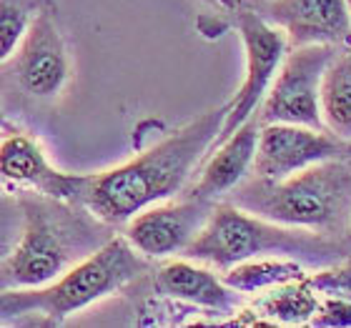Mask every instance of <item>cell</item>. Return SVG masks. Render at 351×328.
Segmentation results:
<instances>
[{"label": "cell", "mask_w": 351, "mask_h": 328, "mask_svg": "<svg viewBox=\"0 0 351 328\" xmlns=\"http://www.w3.org/2000/svg\"><path fill=\"white\" fill-rule=\"evenodd\" d=\"M156 288L169 299L196 303L228 314L236 306V296L231 293L223 278H216L211 268L193 266L191 261H171L156 273Z\"/></svg>", "instance_id": "13"}, {"label": "cell", "mask_w": 351, "mask_h": 328, "mask_svg": "<svg viewBox=\"0 0 351 328\" xmlns=\"http://www.w3.org/2000/svg\"><path fill=\"white\" fill-rule=\"evenodd\" d=\"M213 205L206 198L189 196L186 201L148 205L128 218L125 238L146 258H166L183 253L211 216Z\"/></svg>", "instance_id": "8"}, {"label": "cell", "mask_w": 351, "mask_h": 328, "mask_svg": "<svg viewBox=\"0 0 351 328\" xmlns=\"http://www.w3.org/2000/svg\"><path fill=\"white\" fill-rule=\"evenodd\" d=\"M256 311L278 323H308L319 311V301L306 278H299L258 299Z\"/></svg>", "instance_id": "17"}, {"label": "cell", "mask_w": 351, "mask_h": 328, "mask_svg": "<svg viewBox=\"0 0 351 328\" xmlns=\"http://www.w3.org/2000/svg\"><path fill=\"white\" fill-rule=\"evenodd\" d=\"M18 78L33 95H56L68 78V60L63 40L48 15L33 21L18 53Z\"/></svg>", "instance_id": "10"}, {"label": "cell", "mask_w": 351, "mask_h": 328, "mask_svg": "<svg viewBox=\"0 0 351 328\" xmlns=\"http://www.w3.org/2000/svg\"><path fill=\"white\" fill-rule=\"evenodd\" d=\"M30 28V0H0V63H5Z\"/></svg>", "instance_id": "18"}, {"label": "cell", "mask_w": 351, "mask_h": 328, "mask_svg": "<svg viewBox=\"0 0 351 328\" xmlns=\"http://www.w3.org/2000/svg\"><path fill=\"white\" fill-rule=\"evenodd\" d=\"M226 110L228 105L206 113L183 131L113 171L73 178L71 198L81 201L106 223H128L138 211L176 196L183 188L191 171L198 166L206 151L213 148Z\"/></svg>", "instance_id": "1"}, {"label": "cell", "mask_w": 351, "mask_h": 328, "mask_svg": "<svg viewBox=\"0 0 351 328\" xmlns=\"http://www.w3.org/2000/svg\"><path fill=\"white\" fill-rule=\"evenodd\" d=\"M319 251H324L319 234L308 236L304 228L278 226L234 203H221L213 205L204 228L183 248V255L189 261L228 270L263 255H308Z\"/></svg>", "instance_id": "4"}, {"label": "cell", "mask_w": 351, "mask_h": 328, "mask_svg": "<svg viewBox=\"0 0 351 328\" xmlns=\"http://www.w3.org/2000/svg\"><path fill=\"white\" fill-rule=\"evenodd\" d=\"M223 3H226V5H236V0H223Z\"/></svg>", "instance_id": "21"}, {"label": "cell", "mask_w": 351, "mask_h": 328, "mask_svg": "<svg viewBox=\"0 0 351 328\" xmlns=\"http://www.w3.org/2000/svg\"><path fill=\"white\" fill-rule=\"evenodd\" d=\"M322 118L326 131L351 143V51L337 53L324 73Z\"/></svg>", "instance_id": "15"}, {"label": "cell", "mask_w": 351, "mask_h": 328, "mask_svg": "<svg viewBox=\"0 0 351 328\" xmlns=\"http://www.w3.org/2000/svg\"><path fill=\"white\" fill-rule=\"evenodd\" d=\"M146 255H141L125 236H116L51 283L28 291L0 293V318L43 314L53 323H60L81 308L131 283L146 270Z\"/></svg>", "instance_id": "3"}, {"label": "cell", "mask_w": 351, "mask_h": 328, "mask_svg": "<svg viewBox=\"0 0 351 328\" xmlns=\"http://www.w3.org/2000/svg\"><path fill=\"white\" fill-rule=\"evenodd\" d=\"M349 3H351V0H349Z\"/></svg>", "instance_id": "23"}, {"label": "cell", "mask_w": 351, "mask_h": 328, "mask_svg": "<svg viewBox=\"0 0 351 328\" xmlns=\"http://www.w3.org/2000/svg\"><path fill=\"white\" fill-rule=\"evenodd\" d=\"M344 151V140L334 133L296 123H263L256 140L254 175L281 181L314 163L331 161Z\"/></svg>", "instance_id": "7"}, {"label": "cell", "mask_w": 351, "mask_h": 328, "mask_svg": "<svg viewBox=\"0 0 351 328\" xmlns=\"http://www.w3.org/2000/svg\"><path fill=\"white\" fill-rule=\"evenodd\" d=\"M239 28H241L243 45H246V81L239 88L234 101L228 103L226 118L213 140V148L223 143L239 125L246 123L256 113L258 103L263 101L266 90L271 88V81H274L286 55V45H289L284 30L266 23L256 13H241Z\"/></svg>", "instance_id": "6"}, {"label": "cell", "mask_w": 351, "mask_h": 328, "mask_svg": "<svg viewBox=\"0 0 351 328\" xmlns=\"http://www.w3.org/2000/svg\"><path fill=\"white\" fill-rule=\"evenodd\" d=\"M349 234H351V223H349Z\"/></svg>", "instance_id": "22"}, {"label": "cell", "mask_w": 351, "mask_h": 328, "mask_svg": "<svg viewBox=\"0 0 351 328\" xmlns=\"http://www.w3.org/2000/svg\"><path fill=\"white\" fill-rule=\"evenodd\" d=\"M231 203L278 226L341 231L351 223V168L331 158L281 181L254 178L236 186Z\"/></svg>", "instance_id": "2"}, {"label": "cell", "mask_w": 351, "mask_h": 328, "mask_svg": "<svg viewBox=\"0 0 351 328\" xmlns=\"http://www.w3.org/2000/svg\"><path fill=\"white\" fill-rule=\"evenodd\" d=\"M337 53V45L329 43L293 45L263 95L258 123H296L326 131L322 118V81Z\"/></svg>", "instance_id": "5"}, {"label": "cell", "mask_w": 351, "mask_h": 328, "mask_svg": "<svg viewBox=\"0 0 351 328\" xmlns=\"http://www.w3.org/2000/svg\"><path fill=\"white\" fill-rule=\"evenodd\" d=\"M316 326H351V303L344 299H331L324 303V308L316 311L311 318Z\"/></svg>", "instance_id": "20"}, {"label": "cell", "mask_w": 351, "mask_h": 328, "mask_svg": "<svg viewBox=\"0 0 351 328\" xmlns=\"http://www.w3.org/2000/svg\"><path fill=\"white\" fill-rule=\"evenodd\" d=\"M0 178L30 183L56 198H71L73 175L56 173L38 146L25 136H8L0 143Z\"/></svg>", "instance_id": "14"}, {"label": "cell", "mask_w": 351, "mask_h": 328, "mask_svg": "<svg viewBox=\"0 0 351 328\" xmlns=\"http://www.w3.org/2000/svg\"><path fill=\"white\" fill-rule=\"evenodd\" d=\"M68 253L43 218H30L21 243L8 258V281L18 288H38L56 281L66 270Z\"/></svg>", "instance_id": "12"}, {"label": "cell", "mask_w": 351, "mask_h": 328, "mask_svg": "<svg viewBox=\"0 0 351 328\" xmlns=\"http://www.w3.org/2000/svg\"><path fill=\"white\" fill-rule=\"evenodd\" d=\"M299 278H306L299 263L289 258L284 261L278 255L251 258V261H243L234 268L223 270V283L239 293L266 291V288H276L289 281H299Z\"/></svg>", "instance_id": "16"}, {"label": "cell", "mask_w": 351, "mask_h": 328, "mask_svg": "<svg viewBox=\"0 0 351 328\" xmlns=\"http://www.w3.org/2000/svg\"><path fill=\"white\" fill-rule=\"evenodd\" d=\"M269 23L284 30L289 45L351 43L349 0H269Z\"/></svg>", "instance_id": "9"}, {"label": "cell", "mask_w": 351, "mask_h": 328, "mask_svg": "<svg viewBox=\"0 0 351 328\" xmlns=\"http://www.w3.org/2000/svg\"><path fill=\"white\" fill-rule=\"evenodd\" d=\"M256 140L258 116H251L223 143L216 146V153L208 158V163H206L201 175H198V181L193 183L191 196L213 201V198L223 196V193H231L254 168Z\"/></svg>", "instance_id": "11"}, {"label": "cell", "mask_w": 351, "mask_h": 328, "mask_svg": "<svg viewBox=\"0 0 351 328\" xmlns=\"http://www.w3.org/2000/svg\"><path fill=\"white\" fill-rule=\"evenodd\" d=\"M308 286L314 291H322L331 299H344L351 303V258L339 263L334 268L319 270L314 276H306Z\"/></svg>", "instance_id": "19"}]
</instances>
